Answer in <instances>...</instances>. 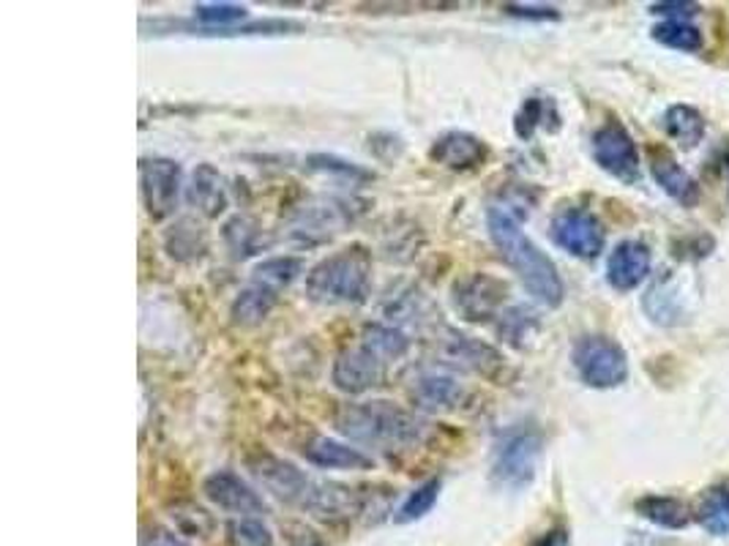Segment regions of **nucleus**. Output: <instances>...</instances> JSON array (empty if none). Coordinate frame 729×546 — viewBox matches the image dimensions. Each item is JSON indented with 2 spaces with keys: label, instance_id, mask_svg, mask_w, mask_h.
<instances>
[{
  "label": "nucleus",
  "instance_id": "nucleus-1",
  "mask_svg": "<svg viewBox=\"0 0 729 546\" xmlns=\"http://www.w3.org/2000/svg\"><path fill=\"white\" fill-rule=\"evenodd\" d=\"M522 216H527V211H522V205L516 203H495L486 211V227H490L492 244L497 246L505 266L511 268L519 281L525 285V290L536 298L544 307L555 309L562 303V279L555 268V263L522 233Z\"/></svg>",
  "mask_w": 729,
  "mask_h": 546
},
{
  "label": "nucleus",
  "instance_id": "nucleus-2",
  "mask_svg": "<svg viewBox=\"0 0 729 546\" xmlns=\"http://www.w3.org/2000/svg\"><path fill=\"white\" fill-rule=\"evenodd\" d=\"M336 429L353 446L375 448L380 453H401L427 440L429 424L394 402L372 399L344 405L336 413Z\"/></svg>",
  "mask_w": 729,
  "mask_h": 546
},
{
  "label": "nucleus",
  "instance_id": "nucleus-3",
  "mask_svg": "<svg viewBox=\"0 0 729 546\" xmlns=\"http://www.w3.org/2000/svg\"><path fill=\"white\" fill-rule=\"evenodd\" d=\"M372 255L364 246H347L320 260L307 274V298L323 307L361 303L369 296Z\"/></svg>",
  "mask_w": 729,
  "mask_h": 546
},
{
  "label": "nucleus",
  "instance_id": "nucleus-4",
  "mask_svg": "<svg viewBox=\"0 0 729 546\" xmlns=\"http://www.w3.org/2000/svg\"><path fill=\"white\" fill-rule=\"evenodd\" d=\"M538 459H542V435L533 429H514L497 442L492 481L503 490H525L536 479Z\"/></svg>",
  "mask_w": 729,
  "mask_h": 546
},
{
  "label": "nucleus",
  "instance_id": "nucleus-5",
  "mask_svg": "<svg viewBox=\"0 0 729 546\" xmlns=\"http://www.w3.org/2000/svg\"><path fill=\"white\" fill-rule=\"evenodd\" d=\"M573 366L593 388H615L629 377L623 347L607 336H585L573 347Z\"/></svg>",
  "mask_w": 729,
  "mask_h": 546
},
{
  "label": "nucleus",
  "instance_id": "nucleus-6",
  "mask_svg": "<svg viewBox=\"0 0 729 546\" xmlns=\"http://www.w3.org/2000/svg\"><path fill=\"white\" fill-rule=\"evenodd\" d=\"M181 164L172 159L153 157L140 162V189L142 203L153 222H162L175 214L178 197H181Z\"/></svg>",
  "mask_w": 729,
  "mask_h": 546
},
{
  "label": "nucleus",
  "instance_id": "nucleus-7",
  "mask_svg": "<svg viewBox=\"0 0 729 546\" xmlns=\"http://www.w3.org/2000/svg\"><path fill=\"white\" fill-rule=\"evenodd\" d=\"M593 159L596 164L612 178L623 183L640 181V151L623 124L610 120L593 135Z\"/></svg>",
  "mask_w": 729,
  "mask_h": 546
},
{
  "label": "nucleus",
  "instance_id": "nucleus-8",
  "mask_svg": "<svg viewBox=\"0 0 729 546\" xmlns=\"http://www.w3.org/2000/svg\"><path fill=\"white\" fill-rule=\"evenodd\" d=\"M553 240L579 260H596L604 249V227L590 211L562 208L553 218Z\"/></svg>",
  "mask_w": 729,
  "mask_h": 546
},
{
  "label": "nucleus",
  "instance_id": "nucleus-9",
  "mask_svg": "<svg viewBox=\"0 0 729 546\" xmlns=\"http://www.w3.org/2000/svg\"><path fill=\"white\" fill-rule=\"evenodd\" d=\"M505 281L490 274H473L453 287V307L468 323H486L505 301Z\"/></svg>",
  "mask_w": 729,
  "mask_h": 546
},
{
  "label": "nucleus",
  "instance_id": "nucleus-10",
  "mask_svg": "<svg viewBox=\"0 0 729 546\" xmlns=\"http://www.w3.org/2000/svg\"><path fill=\"white\" fill-rule=\"evenodd\" d=\"M249 470L268 492L277 494L279 500L285 503H296V505H307L309 492H312L314 481L309 479L303 470H298L292 462H285V459L271 457V453H260V457L249 459Z\"/></svg>",
  "mask_w": 729,
  "mask_h": 546
},
{
  "label": "nucleus",
  "instance_id": "nucleus-11",
  "mask_svg": "<svg viewBox=\"0 0 729 546\" xmlns=\"http://www.w3.org/2000/svg\"><path fill=\"white\" fill-rule=\"evenodd\" d=\"M386 361L377 358L369 347L364 344H355V347L342 350L334 361V385L342 394H364V390L375 388L386 377Z\"/></svg>",
  "mask_w": 729,
  "mask_h": 546
},
{
  "label": "nucleus",
  "instance_id": "nucleus-12",
  "mask_svg": "<svg viewBox=\"0 0 729 546\" xmlns=\"http://www.w3.org/2000/svg\"><path fill=\"white\" fill-rule=\"evenodd\" d=\"M203 492L211 503L235 516H260L268 511L266 500L251 490L240 475H235L233 470H216V473H211L208 479H205Z\"/></svg>",
  "mask_w": 729,
  "mask_h": 546
},
{
  "label": "nucleus",
  "instance_id": "nucleus-13",
  "mask_svg": "<svg viewBox=\"0 0 729 546\" xmlns=\"http://www.w3.org/2000/svg\"><path fill=\"white\" fill-rule=\"evenodd\" d=\"M490 157V148L481 137L470 135V131H446L443 137L435 140V146L429 148V159L435 164L446 167V170H475L479 164L486 162Z\"/></svg>",
  "mask_w": 729,
  "mask_h": 546
},
{
  "label": "nucleus",
  "instance_id": "nucleus-14",
  "mask_svg": "<svg viewBox=\"0 0 729 546\" xmlns=\"http://www.w3.org/2000/svg\"><path fill=\"white\" fill-rule=\"evenodd\" d=\"M651 274V249L640 240H623L607 263V281L620 292H629Z\"/></svg>",
  "mask_w": 729,
  "mask_h": 546
},
{
  "label": "nucleus",
  "instance_id": "nucleus-15",
  "mask_svg": "<svg viewBox=\"0 0 729 546\" xmlns=\"http://www.w3.org/2000/svg\"><path fill=\"white\" fill-rule=\"evenodd\" d=\"M186 200L192 208H197L200 214L216 218L225 214L229 197H227V181L214 164H197V170L192 172V181L186 186Z\"/></svg>",
  "mask_w": 729,
  "mask_h": 546
},
{
  "label": "nucleus",
  "instance_id": "nucleus-16",
  "mask_svg": "<svg viewBox=\"0 0 729 546\" xmlns=\"http://www.w3.org/2000/svg\"><path fill=\"white\" fill-rule=\"evenodd\" d=\"M303 457L307 462H312L314 468L323 470H369L372 457H366L361 448L350 446V442L334 440V437L318 435L307 442L303 448Z\"/></svg>",
  "mask_w": 729,
  "mask_h": 546
},
{
  "label": "nucleus",
  "instance_id": "nucleus-17",
  "mask_svg": "<svg viewBox=\"0 0 729 546\" xmlns=\"http://www.w3.org/2000/svg\"><path fill=\"white\" fill-rule=\"evenodd\" d=\"M347 222H353V214L347 211V205L339 203V200H318V203H309L298 211L296 216V233L309 238H325V235L342 233V227Z\"/></svg>",
  "mask_w": 729,
  "mask_h": 546
},
{
  "label": "nucleus",
  "instance_id": "nucleus-18",
  "mask_svg": "<svg viewBox=\"0 0 729 546\" xmlns=\"http://www.w3.org/2000/svg\"><path fill=\"white\" fill-rule=\"evenodd\" d=\"M446 358H449L451 364L462 366V370L479 372V375L486 377H492L503 366V358L490 344L457 331H449V339H446Z\"/></svg>",
  "mask_w": 729,
  "mask_h": 546
},
{
  "label": "nucleus",
  "instance_id": "nucleus-19",
  "mask_svg": "<svg viewBox=\"0 0 729 546\" xmlns=\"http://www.w3.org/2000/svg\"><path fill=\"white\" fill-rule=\"evenodd\" d=\"M651 170L658 186L680 205H694L699 200V186L667 148H651Z\"/></svg>",
  "mask_w": 729,
  "mask_h": 546
},
{
  "label": "nucleus",
  "instance_id": "nucleus-20",
  "mask_svg": "<svg viewBox=\"0 0 729 546\" xmlns=\"http://www.w3.org/2000/svg\"><path fill=\"white\" fill-rule=\"evenodd\" d=\"M462 396V383L453 375H446V372H424L416 385H412V399H416V405L432 413L453 410V407H459Z\"/></svg>",
  "mask_w": 729,
  "mask_h": 546
},
{
  "label": "nucleus",
  "instance_id": "nucleus-21",
  "mask_svg": "<svg viewBox=\"0 0 729 546\" xmlns=\"http://www.w3.org/2000/svg\"><path fill=\"white\" fill-rule=\"evenodd\" d=\"M277 301H279V292L257 285V281H249V285H246L244 290L238 292V298L233 301V309H229V314H233V323L244 325V328L260 325L262 320L274 312Z\"/></svg>",
  "mask_w": 729,
  "mask_h": 546
},
{
  "label": "nucleus",
  "instance_id": "nucleus-22",
  "mask_svg": "<svg viewBox=\"0 0 729 546\" xmlns=\"http://www.w3.org/2000/svg\"><path fill=\"white\" fill-rule=\"evenodd\" d=\"M361 344L369 347L372 353H375L380 361H386V364L405 358L407 350H410V339H407L399 328L383 323L364 325V331H361Z\"/></svg>",
  "mask_w": 729,
  "mask_h": 546
},
{
  "label": "nucleus",
  "instance_id": "nucleus-23",
  "mask_svg": "<svg viewBox=\"0 0 729 546\" xmlns=\"http://www.w3.org/2000/svg\"><path fill=\"white\" fill-rule=\"evenodd\" d=\"M636 511L645 516L647 522L658 527H667V531H680L692 522L688 514V505H683L675 497H662V494H647V497L636 500Z\"/></svg>",
  "mask_w": 729,
  "mask_h": 546
},
{
  "label": "nucleus",
  "instance_id": "nucleus-24",
  "mask_svg": "<svg viewBox=\"0 0 729 546\" xmlns=\"http://www.w3.org/2000/svg\"><path fill=\"white\" fill-rule=\"evenodd\" d=\"M664 129H667V135L673 137L677 146L692 151V148H697L699 142H703L705 120L694 107L675 105L667 109V115H664Z\"/></svg>",
  "mask_w": 729,
  "mask_h": 546
},
{
  "label": "nucleus",
  "instance_id": "nucleus-25",
  "mask_svg": "<svg viewBox=\"0 0 729 546\" xmlns=\"http://www.w3.org/2000/svg\"><path fill=\"white\" fill-rule=\"evenodd\" d=\"M697 520L710 536L729 538V484H719L703 494L697 508Z\"/></svg>",
  "mask_w": 729,
  "mask_h": 546
},
{
  "label": "nucleus",
  "instance_id": "nucleus-26",
  "mask_svg": "<svg viewBox=\"0 0 729 546\" xmlns=\"http://www.w3.org/2000/svg\"><path fill=\"white\" fill-rule=\"evenodd\" d=\"M164 244H168L170 257L183 263L197 260V257H203L205 249H208L205 229L200 227L197 222H192V218H181V222L168 233V240H164Z\"/></svg>",
  "mask_w": 729,
  "mask_h": 546
},
{
  "label": "nucleus",
  "instance_id": "nucleus-27",
  "mask_svg": "<svg viewBox=\"0 0 729 546\" xmlns=\"http://www.w3.org/2000/svg\"><path fill=\"white\" fill-rule=\"evenodd\" d=\"M303 271V260L298 257H271V260H262L260 266H255L251 271V281L268 287V290L281 292L292 285Z\"/></svg>",
  "mask_w": 729,
  "mask_h": 546
},
{
  "label": "nucleus",
  "instance_id": "nucleus-28",
  "mask_svg": "<svg viewBox=\"0 0 729 546\" xmlns=\"http://www.w3.org/2000/svg\"><path fill=\"white\" fill-rule=\"evenodd\" d=\"M225 240H227L229 251H233V257H238V260L257 255V251L266 246L260 224L251 222V218H246V216L229 218V222L225 224Z\"/></svg>",
  "mask_w": 729,
  "mask_h": 546
},
{
  "label": "nucleus",
  "instance_id": "nucleus-29",
  "mask_svg": "<svg viewBox=\"0 0 729 546\" xmlns=\"http://www.w3.org/2000/svg\"><path fill=\"white\" fill-rule=\"evenodd\" d=\"M440 490H443V481L440 479H429L424 481L421 486H416V490L407 494L405 503L399 505V511L394 514L396 525H410V522L424 520V516L435 508V503H438Z\"/></svg>",
  "mask_w": 729,
  "mask_h": 546
},
{
  "label": "nucleus",
  "instance_id": "nucleus-30",
  "mask_svg": "<svg viewBox=\"0 0 729 546\" xmlns=\"http://www.w3.org/2000/svg\"><path fill=\"white\" fill-rule=\"evenodd\" d=\"M194 17L203 22V31L200 33H211V31H233L238 22H244L249 17L246 6L238 3H197L194 6Z\"/></svg>",
  "mask_w": 729,
  "mask_h": 546
},
{
  "label": "nucleus",
  "instance_id": "nucleus-31",
  "mask_svg": "<svg viewBox=\"0 0 729 546\" xmlns=\"http://www.w3.org/2000/svg\"><path fill=\"white\" fill-rule=\"evenodd\" d=\"M653 39L673 50H683V53H697L703 47V33L686 20H667L662 25L653 28Z\"/></svg>",
  "mask_w": 729,
  "mask_h": 546
},
{
  "label": "nucleus",
  "instance_id": "nucleus-32",
  "mask_svg": "<svg viewBox=\"0 0 729 546\" xmlns=\"http://www.w3.org/2000/svg\"><path fill=\"white\" fill-rule=\"evenodd\" d=\"M227 538L233 546H274V536L257 516H238L227 525Z\"/></svg>",
  "mask_w": 729,
  "mask_h": 546
},
{
  "label": "nucleus",
  "instance_id": "nucleus-33",
  "mask_svg": "<svg viewBox=\"0 0 729 546\" xmlns=\"http://www.w3.org/2000/svg\"><path fill=\"white\" fill-rule=\"evenodd\" d=\"M553 107V101H544L538 99V96H533V99H527L525 105H522L519 113H516V120H514V131L519 140H530L533 135H536L538 126H544V118H547V113Z\"/></svg>",
  "mask_w": 729,
  "mask_h": 546
},
{
  "label": "nucleus",
  "instance_id": "nucleus-34",
  "mask_svg": "<svg viewBox=\"0 0 729 546\" xmlns=\"http://www.w3.org/2000/svg\"><path fill=\"white\" fill-rule=\"evenodd\" d=\"M172 520L175 525L181 527L186 536H208L214 531V520L208 516V511H203L200 505L192 503H181L172 508Z\"/></svg>",
  "mask_w": 729,
  "mask_h": 546
},
{
  "label": "nucleus",
  "instance_id": "nucleus-35",
  "mask_svg": "<svg viewBox=\"0 0 729 546\" xmlns=\"http://www.w3.org/2000/svg\"><path fill=\"white\" fill-rule=\"evenodd\" d=\"M309 167L318 172H329V175H339L344 181H369L372 172H366L364 167L344 162L339 157H325V153H318V157H309Z\"/></svg>",
  "mask_w": 729,
  "mask_h": 546
},
{
  "label": "nucleus",
  "instance_id": "nucleus-36",
  "mask_svg": "<svg viewBox=\"0 0 729 546\" xmlns=\"http://www.w3.org/2000/svg\"><path fill=\"white\" fill-rule=\"evenodd\" d=\"M511 17H522V20H558V9L555 6H536V3H508L505 6Z\"/></svg>",
  "mask_w": 729,
  "mask_h": 546
},
{
  "label": "nucleus",
  "instance_id": "nucleus-37",
  "mask_svg": "<svg viewBox=\"0 0 729 546\" xmlns=\"http://www.w3.org/2000/svg\"><path fill=\"white\" fill-rule=\"evenodd\" d=\"M699 11L697 3H653V14H664L673 17V20H686V17H694Z\"/></svg>",
  "mask_w": 729,
  "mask_h": 546
},
{
  "label": "nucleus",
  "instance_id": "nucleus-38",
  "mask_svg": "<svg viewBox=\"0 0 729 546\" xmlns=\"http://www.w3.org/2000/svg\"><path fill=\"white\" fill-rule=\"evenodd\" d=\"M146 546H189V544L181 542V538H178L175 533L162 531V527H157V531H153L151 536H146Z\"/></svg>",
  "mask_w": 729,
  "mask_h": 546
},
{
  "label": "nucleus",
  "instance_id": "nucleus-39",
  "mask_svg": "<svg viewBox=\"0 0 729 546\" xmlns=\"http://www.w3.org/2000/svg\"><path fill=\"white\" fill-rule=\"evenodd\" d=\"M536 546H571V538H568V533L562 531V527H558V531L547 533Z\"/></svg>",
  "mask_w": 729,
  "mask_h": 546
}]
</instances>
